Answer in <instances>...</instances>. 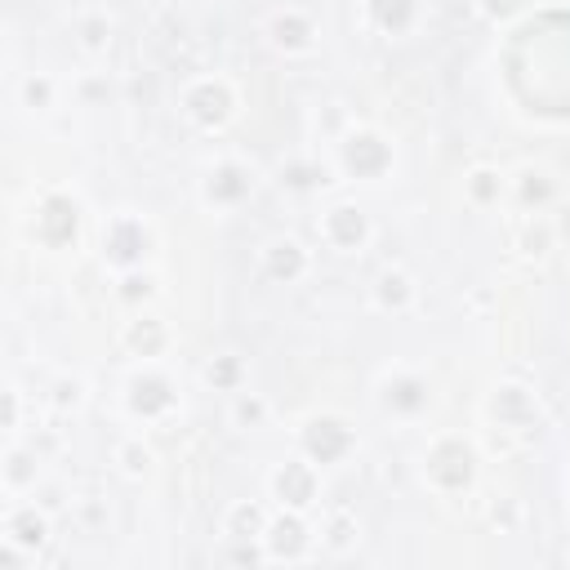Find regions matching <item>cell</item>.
<instances>
[{"mask_svg":"<svg viewBox=\"0 0 570 570\" xmlns=\"http://www.w3.org/2000/svg\"><path fill=\"white\" fill-rule=\"evenodd\" d=\"M107 4H129V0H107Z\"/></svg>","mask_w":570,"mask_h":570,"instance_id":"obj_36","label":"cell"},{"mask_svg":"<svg viewBox=\"0 0 570 570\" xmlns=\"http://www.w3.org/2000/svg\"><path fill=\"white\" fill-rule=\"evenodd\" d=\"M267 494L276 499V508L312 512V508H316V499H321V468H316L307 454L281 459V463L267 472Z\"/></svg>","mask_w":570,"mask_h":570,"instance_id":"obj_10","label":"cell"},{"mask_svg":"<svg viewBox=\"0 0 570 570\" xmlns=\"http://www.w3.org/2000/svg\"><path fill=\"white\" fill-rule=\"evenodd\" d=\"M80 401H85V383L80 379H67V374L53 379V387H49V405L53 410H76Z\"/></svg>","mask_w":570,"mask_h":570,"instance_id":"obj_33","label":"cell"},{"mask_svg":"<svg viewBox=\"0 0 570 570\" xmlns=\"http://www.w3.org/2000/svg\"><path fill=\"white\" fill-rule=\"evenodd\" d=\"M294 441H298V454H307L316 468H334V463H347L352 459L356 428L338 410H312V414L298 419Z\"/></svg>","mask_w":570,"mask_h":570,"instance_id":"obj_4","label":"cell"},{"mask_svg":"<svg viewBox=\"0 0 570 570\" xmlns=\"http://www.w3.org/2000/svg\"><path fill=\"white\" fill-rule=\"evenodd\" d=\"M356 539H361V521H356L352 508H330V512L321 517V548L347 552Z\"/></svg>","mask_w":570,"mask_h":570,"instance_id":"obj_27","label":"cell"},{"mask_svg":"<svg viewBox=\"0 0 570 570\" xmlns=\"http://www.w3.org/2000/svg\"><path fill=\"white\" fill-rule=\"evenodd\" d=\"M557 245V227H552V218L548 214H521V223H517V232H512V249L521 254V258H548V249Z\"/></svg>","mask_w":570,"mask_h":570,"instance_id":"obj_24","label":"cell"},{"mask_svg":"<svg viewBox=\"0 0 570 570\" xmlns=\"http://www.w3.org/2000/svg\"><path fill=\"white\" fill-rule=\"evenodd\" d=\"M370 303L383 316H405L419 303V285H414V276L405 267H379L374 281H370Z\"/></svg>","mask_w":570,"mask_h":570,"instance_id":"obj_18","label":"cell"},{"mask_svg":"<svg viewBox=\"0 0 570 570\" xmlns=\"http://www.w3.org/2000/svg\"><path fill=\"white\" fill-rule=\"evenodd\" d=\"M485 414L503 428V432H517V436H534L539 432V401L530 387L521 383H499L485 401Z\"/></svg>","mask_w":570,"mask_h":570,"instance_id":"obj_14","label":"cell"},{"mask_svg":"<svg viewBox=\"0 0 570 570\" xmlns=\"http://www.w3.org/2000/svg\"><path fill=\"white\" fill-rule=\"evenodd\" d=\"M530 4H534V0H476L481 18H490V22H512V18H521Z\"/></svg>","mask_w":570,"mask_h":570,"instance_id":"obj_34","label":"cell"},{"mask_svg":"<svg viewBox=\"0 0 570 570\" xmlns=\"http://www.w3.org/2000/svg\"><path fill=\"white\" fill-rule=\"evenodd\" d=\"M267 414H272V405H267V396H263V392H249V387L232 392L227 419H232L240 432H254V428H263V423H267Z\"/></svg>","mask_w":570,"mask_h":570,"instance_id":"obj_28","label":"cell"},{"mask_svg":"<svg viewBox=\"0 0 570 570\" xmlns=\"http://www.w3.org/2000/svg\"><path fill=\"white\" fill-rule=\"evenodd\" d=\"M423 18V0H361V22L387 40L410 36Z\"/></svg>","mask_w":570,"mask_h":570,"instance_id":"obj_17","label":"cell"},{"mask_svg":"<svg viewBox=\"0 0 570 570\" xmlns=\"http://www.w3.org/2000/svg\"><path fill=\"white\" fill-rule=\"evenodd\" d=\"M428 401H432V387H428V379H423L419 370H410V365H387V370L379 374V383H374V405H379L387 419L410 423V419H419V414L428 410Z\"/></svg>","mask_w":570,"mask_h":570,"instance_id":"obj_8","label":"cell"},{"mask_svg":"<svg viewBox=\"0 0 570 570\" xmlns=\"http://www.w3.org/2000/svg\"><path fill=\"white\" fill-rule=\"evenodd\" d=\"M258 267L267 281L276 285H298L307 272H312V254L303 249L298 236H272L263 249H258Z\"/></svg>","mask_w":570,"mask_h":570,"instance_id":"obj_16","label":"cell"},{"mask_svg":"<svg viewBox=\"0 0 570 570\" xmlns=\"http://www.w3.org/2000/svg\"><path fill=\"white\" fill-rule=\"evenodd\" d=\"M178 111H183V120H187L191 129H200V134H223V129L236 120V111H240V89H236L227 76H218V71L191 76V80L178 89Z\"/></svg>","mask_w":570,"mask_h":570,"instance_id":"obj_2","label":"cell"},{"mask_svg":"<svg viewBox=\"0 0 570 570\" xmlns=\"http://www.w3.org/2000/svg\"><path fill=\"white\" fill-rule=\"evenodd\" d=\"M263 40H267V49H276L281 58H303V53L316 49V22H312L307 9L281 4V9H272V13L263 18Z\"/></svg>","mask_w":570,"mask_h":570,"instance_id":"obj_13","label":"cell"},{"mask_svg":"<svg viewBox=\"0 0 570 570\" xmlns=\"http://www.w3.org/2000/svg\"><path fill=\"white\" fill-rule=\"evenodd\" d=\"M249 196H254V169L240 156H218L205 165V174H200V205L205 209L227 214V209H240Z\"/></svg>","mask_w":570,"mask_h":570,"instance_id":"obj_9","label":"cell"},{"mask_svg":"<svg viewBox=\"0 0 570 570\" xmlns=\"http://www.w3.org/2000/svg\"><path fill=\"white\" fill-rule=\"evenodd\" d=\"M53 539V521L45 508H36V499H13L4 508V521H0V543L13 548L22 561H36Z\"/></svg>","mask_w":570,"mask_h":570,"instance_id":"obj_11","label":"cell"},{"mask_svg":"<svg viewBox=\"0 0 570 570\" xmlns=\"http://www.w3.org/2000/svg\"><path fill=\"white\" fill-rule=\"evenodd\" d=\"M321 183H325V174H321L316 165H307V160H289V165H281V187L312 191V187H321Z\"/></svg>","mask_w":570,"mask_h":570,"instance_id":"obj_32","label":"cell"},{"mask_svg":"<svg viewBox=\"0 0 570 570\" xmlns=\"http://www.w3.org/2000/svg\"><path fill=\"white\" fill-rule=\"evenodd\" d=\"M508 196L521 205V214H543L557 200V178L543 165H521L508 178Z\"/></svg>","mask_w":570,"mask_h":570,"instance_id":"obj_20","label":"cell"},{"mask_svg":"<svg viewBox=\"0 0 570 570\" xmlns=\"http://www.w3.org/2000/svg\"><path fill=\"white\" fill-rule=\"evenodd\" d=\"M419 472H423V485L441 499L468 494L476 485V472H481V450L463 432H436L419 459Z\"/></svg>","mask_w":570,"mask_h":570,"instance_id":"obj_1","label":"cell"},{"mask_svg":"<svg viewBox=\"0 0 570 570\" xmlns=\"http://www.w3.org/2000/svg\"><path fill=\"white\" fill-rule=\"evenodd\" d=\"M267 521H272V512H267L258 499H236V503L223 512V539H227V543H263Z\"/></svg>","mask_w":570,"mask_h":570,"instance_id":"obj_22","label":"cell"},{"mask_svg":"<svg viewBox=\"0 0 570 570\" xmlns=\"http://www.w3.org/2000/svg\"><path fill=\"white\" fill-rule=\"evenodd\" d=\"M71 36H76V49H80L85 58L107 53V45H111V18H107V9H89V13H80L76 27H71Z\"/></svg>","mask_w":570,"mask_h":570,"instance_id":"obj_25","label":"cell"},{"mask_svg":"<svg viewBox=\"0 0 570 570\" xmlns=\"http://www.w3.org/2000/svg\"><path fill=\"white\" fill-rule=\"evenodd\" d=\"M312 525H307V512H289L281 508L272 521H267V534H263V557L267 561H303L312 552Z\"/></svg>","mask_w":570,"mask_h":570,"instance_id":"obj_15","label":"cell"},{"mask_svg":"<svg viewBox=\"0 0 570 570\" xmlns=\"http://www.w3.org/2000/svg\"><path fill=\"white\" fill-rule=\"evenodd\" d=\"M120 347H125L129 356H138V361H156V356H165V347H169V325H165L160 316H151V312H134V316L120 325Z\"/></svg>","mask_w":570,"mask_h":570,"instance_id":"obj_19","label":"cell"},{"mask_svg":"<svg viewBox=\"0 0 570 570\" xmlns=\"http://www.w3.org/2000/svg\"><path fill=\"white\" fill-rule=\"evenodd\" d=\"M18 414H22V392L9 383L4 387V410H0V428L4 432H18Z\"/></svg>","mask_w":570,"mask_h":570,"instance_id":"obj_35","label":"cell"},{"mask_svg":"<svg viewBox=\"0 0 570 570\" xmlns=\"http://www.w3.org/2000/svg\"><path fill=\"white\" fill-rule=\"evenodd\" d=\"M120 410L134 423H165L178 410V387L156 361H142L120 387Z\"/></svg>","mask_w":570,"mask_h":570,"instance_id":"obj_5","label":"cell"},{"mask_svg":"<svg viewBox=\"0 0 570 570\" xmlns=\"http://www.w3.org/2000/svg\"><path fill=\"white\" fill-rule=\"evenodd\" d=\"M463 196H468L472 209H494L508 196V174L494 169V165H472L463 174Z\"/></svg>","mask_w":570,"mask_h":570,"instance_id":"obj_23","label":"cell"},{"mask_svg":"<svg viewBox=\"0 0 570 570\" xmlns=\"http://www.w3.org/2000/svg\"><path fill=\"white\" fill-rule=\"evenodd\" d=\"M205 383H209L214 392H240V387H245V361H240L236 352L214 356V361L205 365Z\"/></svg>","mask_w":570,"mask_h":570,"instance_id":"obj_30","label":"cell"},{"mask_svg":"<svg viewBox=\"0 0 570 570\" xmlns=\"http://www.w3.org/2000/svg\"><path fill=\"white\" fill-rule=\"evenodd\" d=\"M80 236V200L71 191H45L31 209V240L40 249H71Z\"/></svg>","mask_w":570,"mask_h":570,"instance_id":"obj_7","label":"cell"},{"mask_svg":"<svg viewBox=\"0 0 570 570\" xmlns=\"http://www.w3.org/2000/svg\"><path fill=\"white\" fill-rule=\"evenodd\" d=\"M111 459H116V472H120L125 481H147V476L156 472V450H151L142 436H125Z\"/></svg>","mask_w":570,"mask_h":570,"instance_id":"obj_26","label":"cell"},{"mask_svg":"<svg viewBox=\"0 0 570 570\" xmlns=\"http://www.w3.org/2000/svg\"><path fill=\"white\" fill-rule=\"evenodd\" d=\"M98 249H102V263L120 276V272H134V267L147 263V254L156 249V232H151V223H147L142 214L120 209V214H111V218L102 223Z\"/></svg>","mask_w":570,"mask_h":570,"instance_id":"obj_6","label":"cell"},{"mask_svg":"<svg viewBox=\"0 0 570 570\" xmlns=\"http://www.w3.org/2000/svg\"><path fill=\"white\" fill-rule=\"evenodd\" d=\"M18 102H22L27 111H49V107L58 102V80H53L49 71L22 76V80H18Z\"/></svg>","mask_w":570,"mask_h":570,"instance_id":"obj_29","label":"cell"},{"mask_svg":"<svg viewBox=\"0 0 570 570\" xmlns=\"http://www.w3.org/2000/svg\"><path fill=\"white\" fill-rule=\"evenodd\" d=\"M116 298L129 303V307H142L156 298V276L147 267H134V272H120L116 276Z\"/></svg>","mask_w":570,"mask_h":570,"instance_id":"obj_31","label":"cell"},{"mask_svg":"<svg viewBox=\"0 0 570 570\" xmlns=\"http://www.w3.org/2000/svg\"><path fill=\"white\" fill-rule=\"evenodd\" d=\"M36 481H40V454H36V445L9 441L4 454H0V490L9 499H22L27 490H36Z\"/></svg>","mask_w":570,"mask_h":570,"instance_id":"obj_21","label":"cell"},{"mask_svg":"<svg viewBox=\"0 0 570 570\" xmlns=\"http://www.w3.org/2000/svg\"><path fill=\"white\" fill-rule=\"evenodd\" d=\"M316 236H321V245L334 249V254H361V249L374 240V223H370V214H365L356 200H334V205L321 209Z\"/></svg>","mask_w":570,"mask_h":570,"instance_id":"obj_12","label":"cell"},{"mask_svg":"<svg viewBox=\"0 0 570 570\" xmlns=\"http://www.w3.org/2000/svg\"><path fill=\"white\" fill-rule=\"evenodd\" d=\"M396 151H392V138L374 125H347L338 138H334V169L352 183H379L387 178Z\"/></svg>","mask_w":570,"mask_h":570,"instance_id":"obj_3","label":"cell"}]
</instances>
